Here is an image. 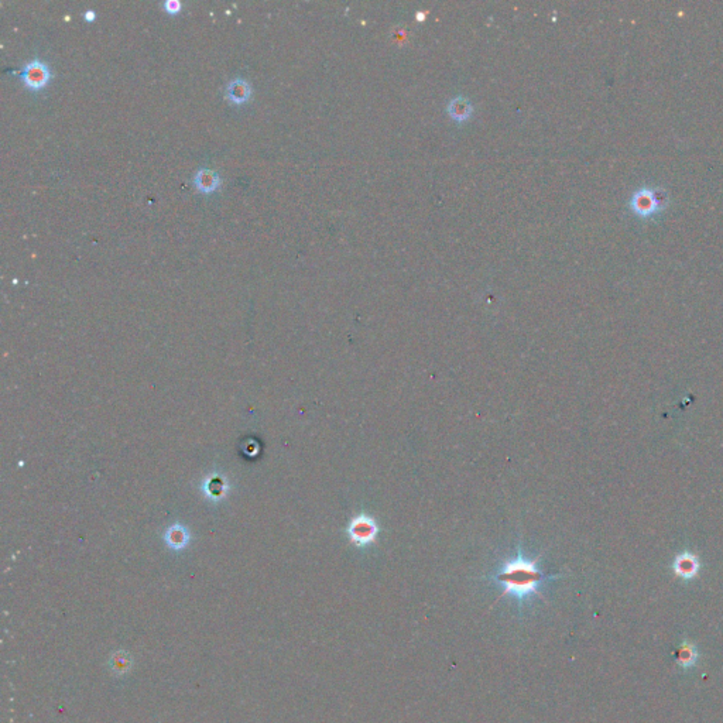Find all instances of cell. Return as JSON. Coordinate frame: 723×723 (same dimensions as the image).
I'll use <instances>...</instances> for the list:
<instances>
[{"label":"cell","mask_w":723,"mask_h":723,"mask_svg":"<svg viewBox=\"0 0 723 723\" xmlns=\"http://www.w3.org/2000/svg\"><path fill=\"white\" fill-rule=\"evenodd\" d=\"M163 8H164L165 13L174 16L183 10V3H181L179 0H165V2L163 3Z\"/></svg>","instance_id":"9c48e42d"},{"label":"cell","mask_w":723,"mask_h":723,"mask_svg":"<svg viewBox=\"0 0 723 723\" xmlns=\"http://www.w3.org/2000/svg\"><path fill=\"white\" fill-rule=\"evenodd\" d=\"M551 578L556 576L542 572L538 567V560H530L519 550L517 556L503 562L491 579L502 588L500 597L512 596L521 606L532 595L541 596L539 588Z\"/></svg>","instance_id":"6da1fadb"},{"label":"cell","mask_w":723,"mask_h":723,"mask_svg":"<svg viewBox=\"0 0 723 723\" xmlns=\"http://www.w3.org/2000/svg\"><path fill=\"white\" fill-rule=\"evenodd\" d=\"M698 658H699V654H698V650L696 647L690 643V641H684L680 651H678V664L683 670L685 671H690L691 669H694V666L698 662Z\"/></svg>","instance_id":"52a82bcc"},{"label":"cell","mask_w":723,"mask_h":723,"mask_svg":"<svg viewBox=\"0 0 723 723\" xmlns=\"http://www.w3.org/2000/svg\"><path fill=\"white\" fill-rule=\"evenodd\" d=\"M662 193H657L653 188H643L636 191L632 197V209L640 216L653 215L666 208V200L661 198Z\"/></svg>","instance_id":"277c9868"},{"label":"cell","mask_w":723,"mask_h":723,"mask_svg":"<svg viewBox=\"0 0 723 723\" xmlns=\"http://www.w3.org/2000/svg\"><path fill=\"white\" fill-rule=\"evenodd\" d=\"M380 532L379 523L366 513L356 514L346 527L348 538L357 549H365L378 539Z\"/></svg>","instance_id":"7a4b0ae2"},{"label":"cell","mask_w":723,"mask_h":723,"mask_svg":"<svg viewBox=\"0 0 723 723\" xmlns=\"http://www.w3.org/2000/svg\"><path fill=\"white\" fill-rule=\"evenodd\" d=\"M52 78V71L44 59L34 57L33 59L23 67L22 71V82L27 89L40 91L50 84Z\"/></svg>","instance_id":"3957f363"},{"label":"cell","mask_w":723,"mask_h":723,"mask_svg":"<svg viewBox=\"0 0 723 723\" xmlns=\"http://www.w3.org/2000/svg\"><path fill=\"white\" fill-rule=\"evenodd\" d=\"M676 572L685 579L692 578L698 572V562L691 556L680 557L676 562Z\"/></svg>","instance_id":"ba28073f"},{"label":"cell","mask_w":723,"mask_h":723,"mask_svg":"<svg viewBox=\"0 0 723 723\" xmlns=\"http://www.w3.org/2000/svg\"><path fill=\"white\" fill-rule=\"evenodd\" d=\"M84 19L88 22V23H92L95 19H96V12L94 9H87L85 13H84Z\"/></svg>","instance_id":"30bf717a"},{"label":"cell","mask_w":723,"mask_h":723,"mask_svg":"<svg viewBox=\"0 0 723 723\" xmlns=\"http://www.w3.org/2000/svg\"><path fill=\"white\" fill-rule=\"evenodd\" d=\"M252 94V84L242 77L232 78L225 87V99L232 105H244L249 102Z\"/></svg>","instance_id":"5b68a950"},{"label":"cell","mask_w":723,"mask_h":723,"mask_svg":"<svg viewBox=\"0 0 723 723\" xmlns=\"http://www.w3.org/2000/svg\"><path fill=\"white\" fill-rule=\"evenodd\" d=\"M193 183H194L195 188L200 193H202V194H212V193H215L221 187L222 178H221L218 171H215L212 168L201 167V168H198L195 171L194 178H193Z\"/></svg>","instance_id":"8992f818"}]
</instances>
